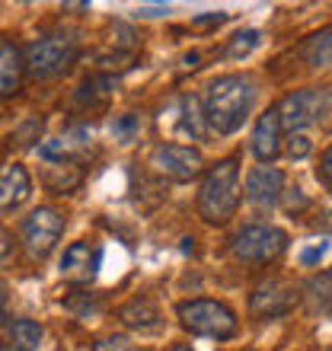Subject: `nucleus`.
Wrapping results in <instances>:
<instances>
[{"label": "nucleus", "mask_w": 332, "mask_h": 351, "mask_svg": "<svg viewBox=\"0 0 332 351\" xmlns=\"http://www.w3.org/2000/svg\"><path fill=\"white\" fill-rule=\"evenodd\" d=\"M326 250H329V243H326V240L313 243V246H307V250L300 252V265H316V262L326 256Z\"/></svg>", "instance_id": "25"}, {"label": "nucleus", "mask_w": 332, "mask_h": 351, "mask_svg": "<svg viewBox=\"0 0 332 351\" xmlns=\"http://www.w3.org/2000/svg\"><path fill=\"white\" fill-rule=\"evenodd\" d=\"M252 102H256V86H252L249 77H217L204 93V119L217 134H233L249 119Z\"/></svg>", "instance_id": "1"}, {"label": "nucleus", "mask_w": 332, "mask_h": 351, "mask_svg": "<svg viewBox=\"0 0 332 351\" xmlns=\"http://www.w3.org/2000/svg\"><path fill=\"white\" fill-rule=\"evenodd\" d=\"M287 250V233L272 223H249L233 237V256L246 265H265Z\"/></svg>", "instance_id": "5"}, {"label": "nucleus", "mask_w": 332, "mask_h": 351, "mask_svg": "<svg viewBox=\"0 0 332 351\" xmlns=\"http://www.w3.org/2000/svg\"><path fill=\"white\" fill-rule=\"evenodd\" d=\"M329 351H332V348H329Z\"/></svg>", "instance_id": "33"}, {"label": "nucleus", "mask_w": 332, "mask_h": 351, "mask_svg": "<svg viewBox=\"0 0 332 351\" xmlns=\"http://www.w3.org/2000/svg\"><path fill=\"white\" fill-rule=\"evenodd\" d=\"M10 252H13V240H10V233L0 227V265L10 259Z\"/></svg>", "instance_id": "28"}, {"label": "nucleus", "mask_w": 332, "mask_h": 351, "mask_svg": "<svg viewBox=\"0 0 332 351\" xmlns=\"http://www.w3.org/2000/svg\"><path fill=\"white\" fill-rule=\"evenodd\" d=\"M240 208V167L237 160H221L204 169L198 189V214L208 223H227Z\"/></svg>", "instance_id": "2"}, {"label": "nucleus", "mask_w": 332, "mask_h": 351, "mask_svg": "<svg viewBox=\"0 0 332 351\" xmlns=\"http://www.w3.org/2000/svg\"><path fill=\"white\" fill-rule=\"evenodd\" d=\"M42 326L36 319H13L7 329V339H10V348L13 351H36L42 345Z\"/></svg>", "instance_id": "18"}, {"label": "nucleus", "mask_w": 332, "mask_h": 351, "mask_svg": "<svg viewBox=\"0 0 332 351\" xmlns=\"http://www.w3.org/2000/svg\"><path fill=\"white\" fill-rule=\"evenodd\" d=\"M281 115L278 109H268L265 115H259L256 128H252V154H256L262 163H272V160L281 154Z\"/></svg>", "instance_id": "13"}, {"label": "nucleus", "mask_w": 332, "mask_h": 351, "mask_svg": "<svg viewBox=\"0 0 332 351\" xmlns=\"http://www.w3.org/2000/svg\"><path fill=\"white\" fill-rule=\"evenodd\" d=\"M297 300H300V294H297V287L291 281L268 278V281L252 287V294H249V313L259 316V319H275V316L291 313Z\"/></svg>", "instance_id": "8"}, {"label": "nucleus", "mask_w": 332, "mask_h": 351, "mask_svg": "<svg viewBox=\"0 0 332 351\" xmlns=\"http://www.w3.org/2000/svg\"><path fill=\"white\" fill-rule=\"evenodd\" d=\"M179 128L192 138H202L204 128H208V119H204V102L198 96H185L182 99V119H179Z\"/></svg>", "instance_id": "19"}, {"label": "nucleus", "mask_w": 332, "mask_h": 351, "mask_svg": "<svg viewBox=\"0 0 332 351\" xmlns=\"http://www.w3.org/2000/svg\"><path fill=\"white\" fill-rule=\"evenodd\" d=\"M10 319V285L0 278V326Z\"/></svg>", "instance_id": "26"}, {"label": "nucleus", "mask_w": 332, "mask_h": 351, "mask_svg": "<svg viewBox=\"0 0 332 351\" xmlns=\"http://www.w3.org/2000/svg\"><path fill=\"white\" fill-rule=\"evenodd\" d=\"M77 61V42L71 36H42L26 45V71L36 80L61 77Z\"/></svg>", "instance_id": "4"}, {"label": "nucleus", "mask_w": 332, "mask_h": 351, "mask_svg": "<svg viewBox=\"0 0 332 351\" xmlns=\"http://www.w3.org/2000/svg\"><path fill=\"white\" fill-rule=\"evenodd\" d=\"M93 351H138V348L125 335H106V339H99V342L93 345Z\"/></svg>", "instance_id": "24"}, {"label": "nucleus", "mask_w": 332, "mask_h": 351, "mask_svg": "<svg viewBox=\"0 0 332 351\" xmlns=\"http://www.w3.org/2000/svg\"><path fill=\"white\" fill-rule=\"evenodd\" d=\"M304 300L310 306V313L329 316L332 313V271H323V275H313L304 285Z\"/></svg>", "instance_id": "16"}, {"label": "nucleus", "mask_w": 332, "mask_h": 351, "mask_svg": "<svg viewBox=\"0 0 332 351\" xmlns=\"http://www.w3.org/2000/svg\"><path fill=\"white\" fill-rule=\"evenodd\" d=\"M224 19H227V13H208V16H195L192 23L195 26H221Z\"/></svg>", "instance_id": "29"}, {"label": "nucleus", "mask_w": 332, "mask_h": 351, "mask_svg": "<svg viewBox=\"0 0 332 351\" xmlns=\"http://www.w3.org/2000/svg\"><path fill=\"white\" fill-rule=\"evenodd\" d=\"M320 176H323V182L332 189V147L326 150L323 157H320Z\"/></svg>", "instance_id": "27"}, {"label": "nucleus", "mask_w": 332, "mask_h": 351, "mask_svg": "<svg viewBox=\"0 0 332 351\" xmlns=\"http://www.w3.org/2000/svg\"><path fill=\"white\" fill-rule=\"evenodd\" d=\"M176 316L179 323L195 335H204V339H217V342H227L237 335L240 323H237V313H233L227 304L221 300H208V297H198V300H182L176 306Z\"/></svg>", "instance_id": "3"}, {"label": "nucleus", "mask_w": 332, "mask_h": 351, "mask_svg": "<svg viewBox=\"0 0 332 351\" xmlns=\"http://www.w3.org/2000/svg\"><path fill=\"white\" fill-rule=\"evenodd\" d=\"M300 55L310 67H329L332 64V26L313 32L310 38H304L300 45Z\"/></svg>", "instance_id": "17"}, {"label": "nucleus", "mask_w": 332, "mask_h": 351, "mask_svg": "<svg viewBox=\"0 0 332 351\" xmlns=\"http://www.w3.org/2000/svg\"><path fill=\"white\" fill-rule=\"evenodd\" d=\"M119 319L125 326H128V329H134V332H160V319H163V316H160V310H157V304H154V300H147V297H134V300H128V304L121 306L119 310Z\"/></svg>", "instance_id": "15"}, {"label": "nucleus", "mask_w": 332, "mask_h": 351, "mask_svg": "<svg viewBox=\"0 0 332 351\" xmlns=\"http://www.w3.org/2000/svg\"><path fill=\"white\" fill-rule=\"evenodd\" d=\"M112 86H115V80H112V77L96 74V77H90V80L80 86L77 99H80L83 106H102V102L112 96Z\"/></svg>", "instance_id": "20"}, {"label": "nucleus", "mask_w": 332, "mask_h": 351, "mask_svg": "<svg viewBox=\"0 0 332 351\" xmlns=\"http://www.w3.org/2000/svg\"><path fill=\"white\" fill-rule=\"evenodd\" d=\"M166 13V7H141V16H160Z\"/></svg>", "instance_id": "31"}, {"label": "nucleus", "mask_w": 332, "mask_h": 351, "mask_svg": "<svg viewBox=\"0 0 332 351\" xmlns=\"http://www.w3.org/2000/svg\"><path fill=\"white\" fill-rule=\"evenodd\" d=\"M150 167L173 182H192L195 176L204 173V160L202 150L185 147V144H160L150 154Z\"/></svg>", "instance_id": "7"}, {"label": "nucleus", "mask_w": 332, "mask_h": 351, "mask_svg": "<svg viewBox=\"0 0 332 351\" xmlns=\"http://www.w3.org/2000/svg\"><path fill=\"white\" fill-rule=\"evenodd\" d=\"M61 233H64V217H61V211L42 204V208H36V211L23 221V246L29 250L32 259H45L48 252L58 246Z\"/></svg>", "instance_id": "6"}, {"label": "nucleus", "mask_w": 332, "mask_h": 351, "mask_svg": "<svg viewBox=\"0 0 332 351\" xmlns=\"http://www.w3.org/2000/svg\"><path fill=\"white\" fill-rule=\"evenodd\" d=\"M310 150H313V144H310V138H307L304 131H294V134L287 138V157H291V160L310 157Z\"/></svg>", "instance_id": "23"}, {"label": "nucleus", "mask_w": 332, "mask_h": 351, "mask_svg": "<svg viewBox=\"0 0 332 351\" xmlns=\"http://www.w3.org/2000/svg\"><path fill=\"white\" fill-rule=\"evenodd\" d=\"M169 351H195V348H192V345H173Z\"/></svg>", "instance_id": "32"}, {"label": "nucleus", "mask_w": 332, "mask_h": 351, "mask_svg": "<svg viewBox=\"0 0 332 351\" xmlns=\"http://www.w3.org/2000/svg\"><path fill=\"white\" fill-rule=\"evenodd\" d=\"M26 74V51L10 38H0V99L16 96L23 90Z\"/></svg>", "instance_id": "11"}, {"label": "nucleus", "mask_w": 332, "mask_h": 351, "mask_svg": "<svg viewBox=\"0 0 332 351\" xmlns=\"http://www.w3.org/2000/svg\"><path fill=\"white\" fill-rule=\"evenodd\" d=\"M138 131H141L138 115H121V119H115V125H112V134H115V141H121V144H131V141L138 138Z\"/></svg>", "instance_id": "22"}, {"label": "nucleus", "mask_w": 332, "mask_h": 351, "mask_svg": "<svg viewBox=\"0 0 332 351\" xmlns=\"http://www.w3.org/2000/svg\"><path fill=\"white\" fill-rule=\"evenodd\" d=\"M275 109H278V115H281V128H287L291 134H294V131H304L310 121H316L320 115H323L326 93L297 90V93H291V96H285Z\"/></svg>", "instance_id": "9"}, {"label": "nucleus", "mask_w": 332, "mask_h": 351, "mask_svg": "<svg viewBox=\"0 0 332 351\" xmlns=\"http://www.w3.org/2000/svg\"><path fill=\"white\" fill-rule=\"evenodd\" d=\"M102 265V250L99 246H90V243H71L61 256V278L71 281V285H90L93 278L99 275Z\"/></svg>", "instance_id": "10"}, {"label": "nucleus", "mask_w": 332, "mask_h": 351, "mask_svg": "<svg viewBox=\"0 0 332 351\" xmlns=\"http://www.w3.org/2000/svg\"><path fill=\"white\" fill-rule=\"evenodd\" d=\"M285 192V173L275 167H256L246 176V202L272 208Z\"/></svg>", "instance_id": "12"}, {"label": "nucleus", "mask_w": 332, "mask_h": 351, "mask_svg": "<svg viewBox=\"0 0 332 351\" xmlns=\"http://www.w3.org/2000/svg\"><path fill=\"white\" fill-rule=\"evenodd\" d=\"M29 195H32V179H29L26 167L10 163L0 169V211H16Z\"/></svg>", "instance_id": "14"}, {"label": "nucleus", "mask_w": 332, "mask_h": 351, "mask_svg": "<svg viewBox=\"0 0 332 351\" xmlns=\"http://www.w3.org/2000/svg\"><path fill=\"white\" fill-rule=\"evenodd\" d=\"M259 42H262V32L259 29H243V32H237V36L230 38V45L224 48V58H246L252 55L259 48Z\"/></svg>", "instance_id": "21"}, {"label": "nucleus", "mask_w": 332, "mask_h": 351, "mask_svg": "<svg viewBox=\"0 0 332 351\" xmlns=\"http://www.w3.org/2000/svg\"><path fill=\"white\" fill-rule=\"evenodd\" d=\"M307 208V198L300 195V189H294V198H287V211H300Z\"/></svg>", "instance_id": "30"}]
</instances>
